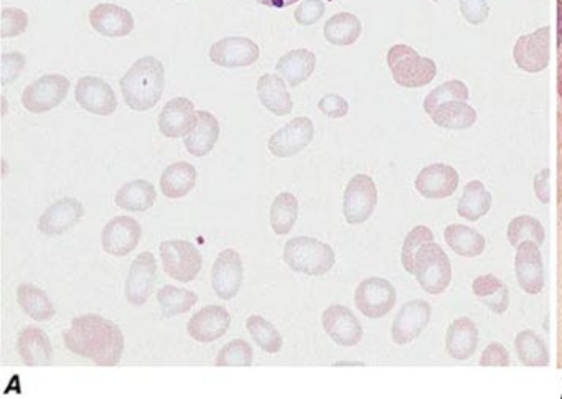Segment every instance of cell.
<instances>
[{"label": "cell", "instance_id": "33", "mask_svg": "<svg viewBox=\"0 0 562 399\" xmlns=\"http://www.w3.org/2000/svg\"><path fill=\"white\" fill-rule=\"evenodd\" d=\"M17 302L20 309L29 315L30 319L37 322H48L57 314V309L47 296V292L35 286V284H20L17 289Z\"/></svg>", "mask_w": 562, "mask_h": 399}, {"label": "cell", "instance_id": "2", "mask_svg": "<svg viewBox=\"0 0 562 399\" xmlns=\"http://www.w3.org/2000/svg\"><path fill=\"white\" fill-rule=\"evenodd\" d=\"M165 88V70L155 57H142L122 76L121 91L132 111H149L159 103Z\"/></svg>", "mask_w": 562, "mask_h": 399}, {"label": "cell", "instance_id": "51", "mask_svg": "<svg viewBox=\"0 0 562 399\" xmlns=\"http://www.w3.org/2000/svg\"><path fill=\"white\" fill-rule=\"evenodd\" d=\"M549 172L548 169L541 170L536 177H534V193H536V197L539 198V202L541 203H549Z\"/></svg>", "mask_w": 562, "mask_h": 399}, {"label": "cell", "instance_id": "32", "mask_svg": "<svg viewBox=\"0 0 562 399\" xmlns=\"http://www.w3.org/2000/svg\"><path fill=\"white\" fill-rule=\"evenodd\" d=\"M157 190L147 180L137 179L122 185L116 192L114 203L126 212L144 213L154 207Z\"/></svg>", "mask_w": 562, "mask_h": 399}, {"label": "cell", "instance_id": "44", "mask_svg": "<svg viewBox=\"0 0 562 399\" xmlns=\"http://www.w3.org/2000/svg\"><path fill=\"white\" fill-rule=\"evenodd\" d=\"M434 240L432 233L427 226H416L404 240L403 251H401V263L409 274L413 273L414 258L424 243Z\"/></svg>", "mask_w": 562, "mask_h": 399}, {"label": "cell", "instance_id": "36", "mask_svg": "<svg viewBox=\"0 0 562 399\" xmlns=\"http://www.w3.org/2000/svg\"><path fill=\"white\" fill-rule=\"evenodd\" d=\"M299 216V202L289 192H282L274 198L269 210V223L276 235L286 236L291 233Z\"/></svg>", "mask_w": 562, "mask_h": 399}, {"label": "cell", "instance_id": "39", "mask_svg": "<svg viewBox=\"0 0 562 399\" xmlns=\"http://www.w3.org/2000/svg\"><path fill=\"white\" fill-rule=\"evenodd\" d=\"M515 348L520 362L526 367H548V347L533 330H523L516 335Z\"/></svg>", "mask_w": 562, "mask_h": 399}, {"label": "cell", "instance_id": "16", "mask_svg": "<svg viewBox=\"0 0 562 399\" xmlns=\"http://www.w3.org/2000/svg\"><path fill=\"white\" fill-rule=\"evenodd\" d=\"M76 103L96 116H111L118 109V99L113 88L96 76H85L75 88Z\"/></svg>", "mask_w": 562, "mask_h": 399}, {"label": "cell", "instance_id": "22", "mask_svg": "<svg viewBox=\"0 0 562 399\" xmlns=\"http://www.w3.org/2000/svg\"><path fill=\"white\" fill-rule=\"evenodd\" d=\"M431 315V306L422 299L404 304L399 310L398 317L394 319L393 332H391L394 343L408 345L416 340L431 322Z\"/></svg>", "mask_w": 562, "mask_h": 399}, {"label": "cell", "instance_id": "40", "mask_svg": "<svg viewBox=\"0 0 562 399\" xmlns=\"http://www.w3.org/2000/svg\"><path fill=\"white\" fill-rule=\"evenodd\" d=\"M157 302L165 319H172L177 315L187 314L188 310L195 307V304H198V296L182 287L164 286L157 292Z\"/></svg>", "mask_w": 562, "mask_h": 399}, {"label": "cell", "instance_id": "38", "mask_svg": "<svg viewBox=\"0 0 562 399\" xmlns=\"http://www.w3.org/2000/svg\"><path fill=\"white\" fill-rule=\"evenodd\" d=\"M325 40L337 47H348L360 38L361 22L356 15L342 12L333 15L332 19L327 20L324 27Z\"/></svg>", "mask_w": 562, "mask_h": 399}, {"label": "cell", "instance_id": "17", "mask_svg": "<svg viewBox=\"0 0 562 399\" xmlns=\"http://www.w3.org/2000/svg\"><path fill=\"white\" fill-rule=\"evenodd\" d=\"M322 325H324L325 334L340 347H356L363 338V327H361L360 320L356 319L352 310L340 306V304H333L325 309L322 314Z\"/></svg>", "mask_w": 562, "mask_h": 399}, {"label": "cell", "instance_id": "21", "mask_svg": "<svg viewBox=\"0 0 562 399\" xmlns=\"http://www.w3.org/2000/svg\"><path fill=\"white\" fill-rule=\"evenodd\" d=\"M231 315L223 306H207L188 320L187 332L198 343L220 340L230 330Z\"/></svg>", "mask_w": 562, "mask_h": 399}, {"label": "cell", "instance_id": "3", "mask_svg": "<svg viewBox=\"0 0 562 399\" xmlns=\"http://www.w3.org/2000/svg\"><path fill=\"white\" fill-rule=\"evenodd\" d=\"M467 99L469 88L462 81H449L427 96L424 109L437 126L460 131L474 126L477 121V113L467 104Z\"/></svg>", "mask_w": 562, "mask_h": 399}, {"label": "cell", "instance_id": "52", "mask_svg": "<svg viewBox=\"0 0 562 399\" xmlns=\"http://www.w3.org/2000/svg\"><path fill=\"white\" fill-rule=\"evenodd\" d=\"M256 2L271 9H286L289 5L297 4L299 0H256Z\"/></svg>", "mask_w": 562, "mask_h": 399}, {"label": "cell", "instance_id": "6", "mask_svg": "<svg viewBox=\"0 0 562 399\" xmlns=\"http://www.w3.org/2000/svg\"><path fill=\"white\" fill-rule=\"evenodd\" d=\"M388 66L393 78L404 88H421L436 78V63L417 55L408 45H394L388 53Z\"/></svg>", "mask_w": 562, "mask_h": 399}, {"label": "cell", "instance_id": "20", "mask_svg": "<svg viewBox=\"0 0 562 399\" xmlns=\"http://www.w3.org/2000/svg\"><path fill=\"white\" fill-rule=\"evenodd\" d=\"M459 172L445 164H434L419 172L416 190L427 200H442L454 195L459 188Z\"/></svg>", "mask_w": 562, "mask_h": 399}, {"label": "cell", "instance_id": "8", "mask_svg": "<svg viewBox=\"0 0 562 399\" xmlns=\"http://www.w3.org/2000/svg\"><path fill=\"white\" fill-rule=\"evenodd\" d=\"M378 205V190L370 175L358 174L348 182L343 193V216L348 225L370 220Z\"/></svg>", "mask_w": 562, "mask_h": 399}, {"label": "cell", "instance_id": "9", "mask_svg": "<svg viewBox=\"0 0 562 399\" xmlns=\"http://www.w3.org/2000/svg\"><path fill=\"white\" fill-rule=\"evenodd\" d=\"M70 86V80L66 76H42L25 88L22 93V104L30 113H48L65 101Z\"/></svg>", "mask_w": 562, "mask_h": 399}, {"label": "cell", "instance_id": "5", "mask_svg": "<svg viewBox=\"0 0 562 399\" xmlns=\"http://www.w3.org/2000/svg\"><path fill=\"white\" fill-rule=\"evenodd\" d=\"M413 274L419 286L432 296L442 294L452 281V266L447 254L436 241H427L414 258Z\"/></svg>", "mask_w": 562, "mask_h": 399}, {"label": "cell", "instance_id": "4", "mask_svg": "<svg viewBox=\"0 0 562 399\" xmlns=\"http://www.w3.org/2000/svg\"><path fill=\"white\" fill-rule=\"evenodd\" d=\"M282 258L294 273L310 277L325 276L335 266L332 246L310 236H297L287 241Z\"/></svg>", "mask_w": 562, "mask_h": 399}, {"label": "cell", "instance_id": "25", "mask_svg": "<svg viewBox=\"0 0 562 399\" xmlns=\"http://www.w3.org/2000/svg\"><path fill=\"white\" fill-rule=\"evenodd\" d=\"M89 24L104 37L121 38L134 30V17L119 5L99 4L89 12Z\"/></svg>", "mask_w": 562, "mask_h": 399}, {"label": "cell", "instance_id": "15", "mask_svg": "<svg viewBox=\"0 0 562 399\" xmlns=\"http://www.w3.org/2000/svg\"><path fill=\"white\" fill-rule=\"evenodd\" d=\"M83 216L85 207L76 198H60L38 218L37 228L48 238H55L73 230Z\"/></svg>", "mask_w": 562, "mask_h": 399}, {"label": "cell", "instance_id": "37", "mask_svg": "<svg viewBox=\"0 0 562 399\" xmlns=\"http://www.w3.org/2000/svg\"><path fill=\"white\" fill-rule=\"evenodd\" d=\"M490 208H492V195L482 182L474 180L465 185L464 195L460 198L459 208H457V212L462 218L469 221L480 220L482 216L490 212Z\"/></svg>", "mask_w": 562, "mask_h": 399}, {"label": "cell", "instance_id": "50", "mask_svg": "<svg viewBox=\"0 0 562 399\" xmlns=\"http://www.w3.org/2000/svg\"><path fill=\"white\" fill-rule=\"evenodd\" d=\"M510 355L502 343H490L483 352L480 367H508Z\"/></svg>", "mask_w": 562, "mask_h": 399}, {"label": "cell", "instance_id": "23", "mask_svg": "<svg viewBox=\"0 0 562 399\" xmlns=\"http://www.w3.org/2000/svg\"><path fill=\"white\" fill-rule=\"evenodd\" d=\"M195 124H197V111L190 99H170L160 111L159 129L169 139L188 136Z\"/></svg>", "mask_w": 562, "mask_h": 399}, {"label": "cell", "instance_id": "41", "mask_svg": "<svg viewBox=\"0 0 562 399\" xmlns=\"http://www.w3.org/2000/svg\"><path fill=\"white\" fill-rule=\"evenodd\" d=\"M246 329L253 338V342L266 353H279L284 345V338L276 325L261 315H251L246 320Z\"/></svg>", "mask_w": 562, "mask_h": 399}, {"label": "cell", "instance_id": "53", "mask_svg": "<svg viewBox=\"0 0 562 399\" xmlns=\"http://www.w3.org/2000/svg\"><path fill=\"white\" fill-rule=\"evenodd\" d=\"M558 93H559V98L562 99V48H559Z\"/></svg>", "mask_w": 562, "mask_h": 399}, {"label": "cell", "instance_id": "1", "mask_svg": "<svg viewBox=\"0 0 562 399\" xmlns=\"http://www.w3.org/2000/svg\"><path fill=\"white\" fill-rule=\"evenodd\" d=\"M63 342L71 353L91 360L98 367H116L124 355V334L113 320L98 314H85L71 320L63 332Z\"/></svg>", "mask_w": 562, "mask_h": 399}, {"label": "cell", "instance_id": "24", "mask_svg": "<svg viewBox=\"0 0 562 399\" xmlns=\"http://www.w3.org/2000/svg\"><path fill=\"white\" fill-rule=\"evenodd\" d=\"M515 62L521 70L539 73L549 63V29L543 27L538 32L518 38L515 45Z\"/></svg>", "mask_w": 562, "mask_h": 399}, {"label": "cell", "instance_id": "10", "mask_svg": "<svg viewBox=\"0 0 562 399\" xmlns=\"http://www.w3.org/2000/svg\"><path fill=\"white\" fill-rule=\"evenodd\" d=\"M396 289L383 277H368L355 291V306L368 319H381L396 306Z\"/></svg>", "mask_w": 562, "mask_h": 399}, {"label": "cell", "instance_id": "28", "mask_svg": "<svg viewBox=\"0 0 562 399\" xmlns=\"http://www.w3.org/2000/svg\"><path fill=\"white\" fill-rule=\"evenodd\" d=\"M258 98L267 111H271L276 116H287L292 113L294 103H292L291 93L287 91V83L284 78L277 75L261 76L258 81Z\"/></svg>", "mask_w": 562, "mask_h": 399}, {"label": "cell", "instance_id": "27", "mask_svg": "<svg viewBox=\"0 0 562 399\" xmlns=\"http://www.w3.org/2000/svg\"><path fill=\"white\" fill-rule=\"evenodd\" d=\"M220 139V123L208 111H198L197 124L188 136L183 137V146L193 157H205L215 149Z\"/></svg>", "mask_w": 562, "mask_h": 399}, {"label": "cell", "instance_id": "26", "mask_svg": "<svg viewBox=\"0 0 562 399\" xmlns=\"http://www.w3.org/2000/svg\"><path fill=\"white\" fill-rule=\"evenodd\" d=\"M17 350L22 363L27 367H50L53 363L50 337L35 325H27L20 330L17 337Z\"/></svg>", "mask_w": 562, "mask_h": 399}, {"label": "cell", "instance_id": "7", "mask_svg": "<svg viewBox=\"0 0 562 399\" xmlns=\"http://www.w3.org/2000/svg\"><path fill=\"white\" fill-rule=\"evenodd\" d=\"M160 259L165 273L175 281L193 282L203 268L202 253L192 241L169 240L160 243Z\"/></svg>", "mask_w": 562, "mask_h": 399}, {"label": "cell", "instance_id": "42", "mask_svg": "<svg viewBox=\"0 0 562 399\" xmlns=\"http://www.w3.org/2000/svg\"><path fill=\"white\" fill-rule=\"evenodd\" d=\"M506 236H508L510 245L518 248L525 241H534L538 246L543 245L546 233L539 220L530 215H521L516 216L515 220H511Z\"/></svg>", "mask_w": 562, "mask_h": 399}, {"label": "cell", "instance_id": "47", "mask_svg": "<svg viewBox=\"0 0 562 399\" xmlns=\"http://www.w3.org/2000/svg\"><path fill=\"white\" fill-rule=\"evenodd\" d=\"M325 14V5L322 0H304L294 12L296 22L304 27H310L319 22Z\"/></svg>", "mask_w": 562, "mask_h": 399}, {"label": "cell", "instance_id": "19", "mask_svg": "<svg viewBox=\"0 0 562 399\" xmlns=\"http://www.w3.org/2000/svg\"><path fill=\"white\" fill-rule=\"evenodd\" d=\"M515 273L518 284L526 294L536 296L543 291V256H541L539 246L534 241H525L518 246L515 258Z\"/></svg>", "mask_w": 562, "mask_h": 399}, {"label": "cell", "instance_id": "11", "mask_svg": "<svg viewBox=\"0 0 562 399\" xmlns=\"http://www.w3.org/2000/svg\"><path fill=\"white\" fill-rule=\"evenodd\" d=\"M244 279L243 259L236 249H225L218 254L211 268V286L221 301L238 296Z\"/></svg>", "mask_w": 562, "mask_h": 399}, {"label": "cell", "instance_id": "31", "mask_svg": "<svg viewBox=\"0 0 562 399\" xmlns=\"http://www.w3.org/2000/svg\"><path fill=\"white\" fill-rule=\"evenodd\" d=\"M198 172L188 162H175L160 177V192L170 200H178L192 192L197 185Z\"/></svg>", "mask_w": 562, "mask_h": 399}, {"label": "cell", "instance_id": "18", "mask_svg": "<svg viewBox=\"0 0 562 399\" xmlns=\"http://www.w3.org/2000/svg\"><path fill=\"white\" fill-rule=\"evenodd\" d=\"M259 47L246 37H226L213 43L210 60L221 68H244L259 60Z\"/></svg>", "mask_w": 562, "mask_h": 399}, {"label": "cell", "instance_id": "12", "mask_svg": "<svg viewBox=\"0 0 562 399\" xmlns=\"http://www.w3.org/2000/svg\"><path fill=\"white\" fill-rule=\"evenodd\" d=\"M314 134V123L309 118L292 119L291 123H287L269 137L267 149L277 159H289L309 147Z\"/></svg>", "mask_w": 562, "mask_h": 399}, {"label": "cell", "instance_id": "48", "mask_svg": "<svg viewBox=\"0 0 562 399\" xmlns=\"http://www.w3.org/2000/svg\"><path fill=\"white\" fill-rule=\"evenodd\" d=\"M460 10L464 19L472 25L483 24L490 14L487 0H460Z\"/></svg>", "mask_w": 562, "mask_h": 399}, {"label": "cell", "instance_id": "29", "mask_svg": "<svg viewBox=\"0 0 562 399\" xmlns=\"http://www.w3.org/2000/svg\"><path fill=\"white\" fill-rule=\"evenodd\" d=\"M478 347V330L469 317L454 320L447 329L445 348L455 360H469Z\"/></svg>", "mask_w": 562, "mask_h": 399}, {"label": "cell", "instance_id": "13", "mask_svg": "<svg viewBox=\"0 0 562 399\" xmlns=\"http://www.w3.org/2000/svg\"><path fill=\"white\" fill-rule=\"evenodd\" d=\"M157 282V261L154 254L144 251L132 261L126 279V299L136 307L146 306Z\"/></svg>", "mask_w": 562, "mask_h": 399}, {"label": "cell", "instance_id": "14", "mask_svg": "<svg viewBox=\"0 0 562 399\" xmlns=\"http://www.w3.org/2000/svg\"><path fill=\"white\" fill-rule=\"evenodd\" d=\"M142 236V226L132 216H116L104 226L101 233L103 249L111 256L124 258L131 254L139 245Z\"/></svg>", "mask_w": 562, "mask_h": 399}, {"label": "cell", "instance_id": "30", "mask_svg": "<svg viewBox=\"0 0 562 399\" xmlns=\"http://www.w3.org/2000/svg\"><path fill=\"white\" fill-rule=\"evenodd\" d=\"M317 66V57L307 48L291 50L277 60L276 70L286 80L287 85L299 86L309 80Z\"/></svg>", "mask_w": 562, "mask_h": 399}, {"label": "cell", "instance_id": "35", "mask_svg": "<svg viewBox=\"0 0 562 399\" xmlns=\"http://www.w3.org/2000/svg\"><path fill=\"white\" fill-rule=\"evenodd\" d=\"M445 243L455 254L464 258H477L485 251V238L474 228L465 225L447 226Z\"/></svg>", "mask_w": 562, "mask_h": 399}, {"label": "cell", "instance_id": "43", "mask_svg": "<svg viewBox=\"0 0 562 399\" xmlns=\"http://www.w3.org/2000/svg\"><path fill=\"white\" fill-rule=\"evenodd\" d=\"M251 365H253V348L243 338L226 343L216 357V367H251Z\"/></svg>", "mask_w": 562, "mask_h": 399}, {"label": "cell", "instance_id": "46", "mask_svg": "<svg viewBox=\"0 0 562 399\" xmlns=\"http://www.w3.org/2000/svg\"><path fill=\"white\" fill-rule=\"evenodd\" d=\"M25 55L20 52L4 53L0 58V83L7 86L19 78L24 70Z\"/></svg>", "mask_w": 562, "mask_h": 399}, {"label": "cell", "instance_id": "54", "mask_svg": "<svg viewBox=\"0 0 562 399\" xmlns=\"http://www.w3.org/2000/svg\"><path fill=\"white\" fill-rule=\"evenodd\" d=\"M434 2H437V0H434Z\"/></svg>", "mask_w": 562, "mask_h": 399}, {"label": "cell", "instance_id": "34", "mask_svg": "<svg viewBox=\"0 0 562 399\" xmlns=\"http://www.w3.org/2000/svg\"><path fill=\"white\" fill-rule=\"evenodd\" d=\"M472 291H474L478 301L495 314H505L508 306H510L508 287L493 274L477 277L472 284Z\"/></svg>", "mask_w": 562, "mask_h": 399}, {"label": "cell", "instance_id": "45", "mask_svg": "<svg viewBox=\"0 0 562 399\" xmlns=\"http://www.w3.org/2000/svg\"><path fill=\"white\" fill-rule=\"evenodd\" d=\"M29 27V17L22 9L7 7L2 10V38L19 37Z\"/></svg>", "mask_w": 562, "mask_h": 399}, {"label": "cell", "instance_id": "49", "mask_svg": "<svg viewBox=\"0 0 562 399\" xmlns=\"http://www.w3.org/2000/svg\"><path fill=\"white\" fill-rule=\"evenodd\" d=\"M319 109L330 119H342L347 116L350 106L347 99L338 94H325L319 101Z\"/></svg>", "mask_w": 562, "mask_h": 399}]
</instances>
